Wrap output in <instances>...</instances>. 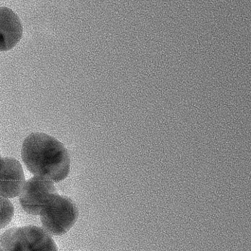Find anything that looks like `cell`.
<instances>
[{
  "label": "cell",
  "mask_w": 251,
  "mask_h": 251,
  "mask_svg": "<svg viewBox=\"0 0 251 251\" xmlns=\"http://www.w3.org/2000/svg\"><path fill=\"white\" fill-rule=\"evenodd\" d=\"M22 157L27 170L34 176L53 182L68 175L70 160L62 143L43 133H32L25 140Z\"/></svg>",
  "instance_id": "obj_1"
},
{
  "label": "cell",
  "mask_w": 251,
  "mask_h": 251,
  "mask_svg": "<svg viewBox=\"0 0 251 251\" xmlns=\"http://www.w3.org/2000/svg\"><path fill=\"white\" fill-rule=\"evenodd\" d=\"M0 251H58V248L44 228L28 226L4 232L0 237Z\"/></svg>",
  "instance_id": "obj_2"
},
{
  "label": "cell",
  "mask_w": 251,
  "mask_h": 251,
  "mask_svg": "<svg viewBox=\"0 0 251 251\" xmlns=\"http://www.w3.org/2000/svg\"><path fill=\"white\" fill-rule=\"evenodd\" d=\"M40 215L44 229L50 235L59 236L74 226L79 212L73 201L55 193L50 197Z\"/></svg>",
  "instance_id": "obj_3"
},
{
  "label": "cell",
  "mask_w": 251,
  "mask_h": 251,
  "mask_svg": "<svg viewBox=\"0 0 251 251\" xmlns=\"http://www.w3.org/2000/svg\"><path fill=\"white\" fill-rule=\"evenodd\" d=\"M55 193L52 182L34 176L25 181L20 195V203L26 212L37 216L50 197Z\"/></svg>",
  "instance_id": "obj_4"
},
{
  "label": "cell",
  "mask_w": 251,
  "mask_h": 251,
  "mask_svg": "<svg viewBox=\"0 0 251 251\" xmlns=\"http://www.w3.org/2000/svg\"><path fill=\"white\" fill-rule=\"evenodd\" d=\"M25 183V173L20 161L12 157L2 159L0 168V195L7 199L20 195Z\"/></svg>",
  "instance_id": "obj_5"
},
{
  "label": "cell",
  "mask_w": 251,
  "mask_h": 251,
  "mask_svg": "<svg viewBox=\"0 0 251 251\" xmlns=\"http://www.w3.org/2000/svg\"><path fill=\"white\" fill-rule=\"evenodd\" d=\"M23 34L19 17L12 9L0 7V51L13 49L21 40Z\"/></svg>",
  "instance_id": "obj_6"
},
{
  "label": "cell",
  "mask_w": 251,
  "mask_h": 251,
  "mask_svg": "<svg viewBox=\"0 0 251 251\" xmlns=\"http://www.w3.org/2000/svg\"><path fill=\"white\" fill-rule=\"evenodd\" d=\"M14 208L11 202L0 195V229L6 226L14 216Z\"/></svg>",
  "instance_id": "obj_7"
},
{
  "label": "cell",
  "mask_w": 251,
  "mask_h": 251,
  "mask_svg": "<svg viewBox=\"0 0 251 251\" xmlns=\"http://www.w3.org/2000/svg\"><path fill=\"white\" fill-rule=\"evenodd\" d=\"M2 158L1 157V156H0V168H1V163H2Z\"/></svg>",
  "instance_id": "obj_8"
}]
</instances>
